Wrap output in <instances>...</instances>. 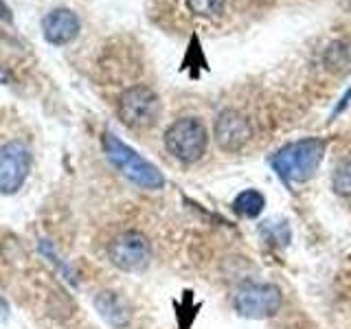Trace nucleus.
Instances as JSON below:
<instances>
[{"mask_svg": "<svg viewBox=\"0 0 351 329\" xmlns=\"http://www.w3.org/2000/svg\"><path fill=\"white\" fill-rule=\"evenodd\" d=\"M327 143L323 138H303L281 147L272 156V169L283 182H305L318 171Z\"/></svg>", "mask_w": 351, "mask_h": 329, "instance_id": "1", "label": "nucleus"}, {"mask_svg": "<svg viewBox=\"0 0 351 329\" xmlns=\"http://www.w3.org/2000/svg\"><path fill=\"white\" fill-rule=\"evenodd\" d=\"M104 151H106L108 160L112 162L128 180L143 186V189L158 191L165 186V178L156 164L145 160L138 151L125 145V143L117 134H112V132H106L104 134Z\"/></svg>", "mask_w": 351, "mask_h": 329, "instance_id": "2", "label": "nucleus"}, {"mask_svg": "<svg viewBox=\"0 0 351 329\" xmlns=\"http://www.w3.org/2000/svg\"><path fill=\"white\" fill-rule=\"evenodd\" d=\"M165 147H167V151L176 160L195 162L206 154L208 132L200 119L195 117L178 119L165 132Z\"/></svg>", "mask_w": 351, "mask_h": 329, "instance_id": "3", "label": "nucleus"}, {"mask_svg": "<svg viewBox=\"0 0 351 329\" xmlns=\"http://www.w3.org/2000/svg\"><path fill=\"white\" fill-rule=\"evenodd\" d=\"M160 99L149 86H130L121 93L117 112L130 130H149L160 119Z\"/></svg>", "mask_w": 351, "mask_h": 329, "instance_id": "4", "label": "nucleus"}, {"mask_svg": "<svg viewBox=\"0 0 351 329\" xmlns=\"http://www.w3.org/2000/svg\"><path fill=\"white\" fill-rule=\"evenodd\" d=\"M233 305L239 316L263 321V318H272L281 310L283 294L272 283H248L237 290Z\"/></svg>", "mask_w": 351, "mask_h": 329, "instance_id": "5", "label": "nucleus"}, {"mask_svg": "<svg viewBox=\"0 0 351 329\" xmlns=\"http://www.w3.org/2000/svg\"><path fill=\"white\" fill-rule=\"evenodd\" d=\"M108 257L119 270L123 272H141L147 268L152 259L149 239L141 230H123L108 246Z\"/></svg>", "mask_w": 351, "mask_h": 329, "instance_id": "6", "label": "nucleus"}, {"mask_svg": "<svg viewBox=\"0 0 351 329\" xmlns=\"http://www.w3.org/2000/svg\"><path fill=\"white\" fill-rule=\"evenodd\" d=\"M31 171V151L22 141H9L0 147V193L14 195L22 189Z\"/></svg>", "mask_w": 351, "mask_h": 329, "instance_id": "7", "label": "nucleus"}, {"mask_svg": "<svg viewBox=\"0 0 351 329\" xmlns=\"http://www.w3.org/2000/svg\"><path fill=\"white\" fill-rule=\"evenodd\" d=\"M252 136L250 121L237 110H224L215 121V143L224 151H239Z\"/></svg>", "mask_w": 351, "mask_h": 329, "instance_id": "8", "label": "nucleus"}, {"mask_svg": "<svg viewBox=\"0 0 351 329\" xmlns=\"http://www.w3.org/2000/svg\"><path fill=\"white\" fill-rule=\"evenodd\" d=\"M42 29H44V38L51 44H69L80 33V18L71 9H53L42 20Z\"/></svg>", "mask_w": 351, "mask_h": 329, "instance_id": "9", "label": "nucleus"}, {"mask_svg": "<svg viewBox=\"0 0 351 329\" xmlns=\"http://www.w3.org/2000/svg\"><path fill=\"white\" fill-rule=\"evenodd\" d=\"M263 206H266V200H263V195L255 189H246V191H241L237 197H235V202H233V208H235V213H239L241 217H259L261 211H263Z\"/></svg>", "mask_w": 351, "mask_h": 329, "instance_id": "10", "label": "nucleus"}, {"mask_svg": "<svg viewBox=\"0 0 351 329\" xmlns=\"http://www.w3.org/2000/svg\"><path fill=\"white\" fill-rule=\"evenodd\" d=\"M332 186L338 195L343 197H351V158L343 160L334 169V178H332Z\"/></svg>", "mask_w": 351, "mask_h": 329, "instance_id": "11", "label": "nucleus"}, {"mask_svg": "<svg viewBox=\"0 0 351 329\" xmlns=\"http://www.w3.org/2000/svg\"><path fill=\"white\" fill-rule=\"evenodd\" d=\"M186 7L191 9V14L202 18H215L222 14L224 0H186Z\"/></svg>", "mask_w": 351, "mask_h": 329, "instance_id": "12", "label": "nucleus"}]
</instances>
